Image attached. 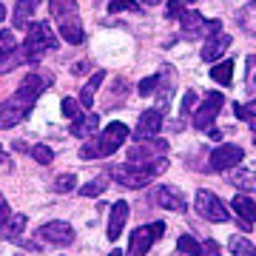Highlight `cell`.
I'll list each match as a JSON object with an SVG mask.
<instances>
[{
	"label": "cell",
	"instance_id": "obj_21",
	"mask_svg": "<svg viewBox=\"0 0 256 256\" xmlns=\"http://www.w3.org/2000/svg\"><path fill=\"white\" fill-rule=\"evenodd\" d=\"M210 80L220 82V86H234V60H222V63L210 66Z\"/></svg>",
	"mask_w": 256,
	"mask_h": 256
},
{
	"label": "cell",
	"instance_id": "obj_6",
	"mask_svg": "<svg viewBox=\"0 0 256 256\" xmlns=\"http://www.w3.org/2000/svg\"><path fill=\"white\" fill-rule=\"evenodd\" d=\"M165 234V222H154V225H140L131 230L128 236V256H146L151 250L156 239Z\"/></svg>",
	"mask_w": 256,
	"mask_h": 256
},
{
	"label": "cell",
	"instance_id": "obj_38",
	"mask_svg": "<svg viewBox=\"0 0 256 256\" xmlns=\"http://www.w3.org/2000/svg\"><path fill=\"white\" fill-rule=\"evenodd\" d=\"M12 216V208H9V202L3 200V194H0V222H6Z\"/></svg>",
	"mask_w": 256,
	"mask_h": 256
},
{
	"label": "cell",
	"instance_id": "obj_39",
	"mask_svg": "<svg viewBox=\"0 0 256 256\" xmlns=\"http://www.w3.org/2000/svg\"><path fill=\"white\" fill-rule=\"evenodd\" d=\"M208 134H210V140H222V131H216V128H210Z\"/></svg>",
	"mask_w": 256,
	"mask_h": 256
},
{
	"label": "cell",
	"instance_id": "obj_33",
	"mask_svg": "<svg viewBox=\"0 0 256 256\" xmlns=\"http://www.w3.org/2000/svg\"><path fill=\"white\" fill-rule=\"evenodd\" d=\"M14 48H18V40H14V28H12V32H3V34H0V57L9 54V52H14Z\"/></svg>",
	"mask_w": 256,
	"mask_h": 256
},
{
	"label": "cell",
	"instance_id": "obj_5",
	"mask_svg": "<svg viewBox=\"0 0 256 256\" xmlns=\"http://www.w3.org/2000/svg\"><path fill=\"white\" fill-rule=\"evenodd\" d=\"M57 40L54 37V32H52V26L48 23H28V34H26V40H23V54H26V63H37L40 60V54L43 52H48V48H57Z\"/></svg>",
	"mask_w": 256,
	"mask_h": 256
},
{
	"label": "cell",
	"instance_id": "obj_17",
	"mask_svg": "<svg viewBox=\"0 0 256 256\" xmlns=\"http://www.w3.org/2000/svg\"><path fill=\"white\" fill-rule=\"evenodd\" d=\"M37 9H40V0H18L14 3V14H12L14 28H28V20L37 14Z\"/></svg>",
	"mask_w": 256,
	"mask_h": 256
},
{
	"label": "cell",
	"instance_id": "obj_7",
	"mask_svg": "<svg viewBox=\"0 0 256 256\" xmlns=\"http://www.w3.org/2000/svg\"><path fill=\"white\" fill-rule=\"evenodd\" d=\"M194 208H196V214H200L202 220H208V222H230V214L228 208L220 202V196L216 194H210V191H196V202H194Z\"/></svg>",
	"mask_w": 256,
	"mask_h": 256
},
{
	"label": "cell",
	"instance_id": "obj_44",
	"mask_svg": "<svg viewBox=\"0 0 256 256\" xmlns=\"http://www.w3.org/2000/svg\"><path fill=\"white\" fill-rule=\"evenodd\" d=\"M0 162H6V154H3V151H0Z\"/></svg>",
	"mask_w": 256,
	"mask_h": 256
},
{
	"label": "cell",
	"instance_id": "obj_29",
	"mask_svg": "<svg viewBox=\"0 0 256 256\" xmlns=\"http://www.w3.org/2000/svg\"><path fill=\"white\" fill-rule=\"evenodd\" d=\"M160 82H162V74H154V77H146V80L137 86L140 97H148V94H154L156 88H160Z\"/></svg>",
	"mask_w": 256,
	"mask_h": 256
},
{
	"label": "cell",
	"instance_id": "obj_16",
	"mask_svg": "<svg viewBox=\"0 0 256 256\" xmlns=\"http://www.w3.org/2000/svg\"><path fill=\"white\" fill-rule=\"evenodd\" d=\"M230 46V37L228 34H210L208 40H205V46H202V60H208V63H214V60H220L225 52H228Z\"/></svg>",
	"mask_w": 256,
	"mask_h": 256
},
{
	"label": "cell",
	"instance_id": "obj_25",
	"mask_svg": "<svg viewBox=\"0 0 256 256\" xmlns=\"http://www.w3.org/2000/svg\"><path fill=\"white\" fill-rule=\"evenodd\" d=\"M20 63H26V54H23V48H14V52H9V54H3L0 57V74H6L12 72V68H18Z\"/></svg>",
	"mask_w": 256,
	"mask_h": 256
},
{
	"label": "cell",
	"instance_id": "obj_31",
	"mask_svg": "<svg viewBox=\"0 0 256 256\" xmlns=\"http://www.w3.org/2000/svg\"><path fill=\"white\" fill-rule=\"evenodd\" d=\"M63 117H68V120H74V117H80V111H82V106H80V100H74V97H63Z\"/></svg>",
	"mask_w": 256,
	"mask_h": 256
},
{
	"label": "cell",
	"instance_id": "obj_32",
	"mask_svg": "<svg viewBox=\"0 0 256 256\" xmlns=\"http://www.w3.org/2000/svg\"><path fill=\"white\" fill-rule=\"evenodd\" d=\"M234 114H236L239 120H254V117H256V100H250V102H236V106H234Z\"/></svg>",
	"mask_w": 256,
	"mask_h": 256
},
{
	"label": "cell",
	"instance_id": "obj_18",
	"mask_svg": "<svg viewBox=\"0 0 256 256\" xmlns=\"http://www.w3.org/2000/svg\"><path fill=\"white\" fill-rule=\"evenodd\" d=\"M97 126H100V117H97L94 111H82L80 117H74L72 134L74 137H88V134H94V128Z\"/></svg>",
	"mask_w": 256,
	"mask_h": 256
},
{
	"label": "cell",
	"instance_id": "obj_3",
	"mask_svg": "<svg viewBox=\"0 0 256 256\" xmlns=\"http://www.w3.org/2000/svg\"><path fill=\"white\" fill-rule=\"evenodd\" d=\"M165 168H168V160L165 156H160V160H154V162H148V165L122 162V165H114L111 168V180L120 182L122 188H146L154 176L162 174Z\"/></svg>",
	"mask_w": 256,
	"mask_h": 256
},
{
	"label": "cell",
	"instance_id": "obj_34",
	"mask_svg": "<svg viewBox=\"0 0 256 256\" xmlns=\"http://www.w3.org/2000/svg\"><path fill=\"white\" fill-rule=\"evenodd\" d=\"M77 185V180H74V174H60L54 180V191H60V194H68Z\"/></svg>",
	"mask_w": 256,
	"mask_h": 256
},
{
	"label": "cell",
	"instance_id": "obj_24",
	"mask_svg": "<svg viewBox=\"0 0 256 256\" xmlns=\"http://www.w3.org/2000/svg\"><path fill=\"white\" fill-rule=\"evenodd\" d=\"M106 188H108V176L100 174V176H94L92 182L80 185V196H100V194L106 191Z\"/></svg>",
	"mask_w": 256,
	"mask_h": 256
},
{
	"label": "cell",
	"instance_id": "obj_13",
	"mask_svg": "<svg viewBox=\"0 0 256 256\" xmlns=\"http://www.w3.org/2000/svg\"><path fill=\"white\" fill-rule=\"evenodd\" d=\"M160 128H162V111H156V108L154 111H142L131 137L137 140V142L140 140H154L156 134H160Z\"/></svg>",
	"mask_w": 256,
	"mask_h": 256
},
{
	"label": "cell",
	"instance_id": "obj_2",
	"mask_svg": "<svg viewBox=\"0 0 256 256\" xmlns=\"http://www.w3.org/2000/svg\"><path fill=\"white\" fill-rule=\"evenodd\" d=\"M48 9H52L54 23L60 26V37L66 43H72V46H80L86 40V32H82L77 0H48Z\"/></svg>",
	"mask_w": 256,
	"mask_h": 256
},
{
	"label": "cell",
	"instance_id": "obj_14",
	"mask_svg": "<svg viewBox=\"0 0 256 256\" xmlns=\"http://www.w3.org/2000/svg\"><path fill=\"white\" fill-rule=\"evenodd\" d=\"M154 205H160V208H165V210H180V214L188 208L185 200L180 196V191L168 188V185H162V188H156L154 191Z\"/></svg>",
	"mask_w": 256,
	"mask_h": 256
},
{
	"label": "cell",
	"instance_id": "obj_30",
	"mask_svg": "<svg viewBox=\"0 0 256 256\" xmlns=\"http://www.w3.org/2000/svg\"><path fill=\"white\" fill-rule=\"evenodd\" d=\"M117 12H140V3L137 0H111L108 14H117Z\"/></svg>",
	"mask_w": 256,
	"mask_h": 256
},
{
	"label": "cell",
	"instance_id": "obj_41",
	"mask_svg": "<svg viewBox=\"0 0 256 256\" xmlns=\"http://www.w3.org/2000/svg\"><path fill=\"white\" fill-rule=\"evenodd\" d=\"M3 20H6V6L0 3V23H3Z\"/></svg>",
	"mask_w": 256,
	"mask_h": 256
},
{
	"label": "cell",
	"instance_id": "obj_27",
	"mask_svg": "<svg viewBox=\"0 0 256 256\" xmlns=\"http://www.w3.org/2000/svg\"><path fill=\"white\" fill-rule=\"evenodd\" d=\"M230 254L234 256H256V245L242 236H230Z\"/></svg>",
	"mask_w": 256,
	"mask_h": 256
},
{
	"label": "cell",
	"instance_id": "obj_28",
	"mask_svg": "<svg viewBox=\"0 0 256 256\" xmlns=\"http://www.w3.org/2000/svg\"><path fill=\"white\" fill-rule=\"evenodd\" d=\"M28 154H32V160L40 162V165H52V162H54V151H52L48 146H32Z\"/></svg>",
	"mask_w": 256,
	"mask_h": 256
},
{
	"label": "cell",
	"instance_id": "obj_8",
	"mask_svg": "<svg viewBox=\"0 0 256 256\" xmlns=\"http://www.w3.org/2000/svg\"><path fill=\"white\" fill-rule=\"evenodd\" d=\"M182 37H188V40H194V37H210V34H220L222 32V23L220 20H205L200 14V12H194V9H185L182 18Z\"/></svg>",
	"mask_w": 256,
	"mask_h": 256
},
{
	"label": "cell",
	"instance_id": "obj_15",
	"mask_svg": "<svg viewBox=\"0 0 256 256\" xmlns=\"http://www.w3.org/2000/svg\"><path fill=\"white\" fill-rule=\"evenodd\" d=\"M128 222V202H114L111 205V216H108V239L111 242H117L120 234H122V228H126Z\"/></svg>",
	"mask_w": 256,
	"mask_h": 256
},
{
	"label": "cell",
	"instance_id": "obj_23",
	"mask_svg": "<svg viewBox=\"0 0 256 256\" xmlns=\"http://www.w3.org/2000/svg\"><path fill=\"white\" fill-rule=\"evenodd\" d=\"M228 180H230V185L239 188L242 194H245V191H256V171H236V174H230Z\"/></svg>",
	"mask_w": 256,
	"mask_h": 256
},
{
	"label": "cell",
	"instance_id": "obj_40",
	"mask_svg": "<svg viewBox=\"0 0 256 256\" xmlns=\"http://www.w3.org/2000/svg\"><path fill=\"white\" fill-rule=\"evenodd\" d=\"M248 122H250V134H254V142H256V117L248 120Z\"/></svg>",
	"mask_w": 256,
	"mask_h": 256
},
{
	"label": "cell",
	"instance_id": "obj_43",
	"mask_svg": "<svg viewBox=\"0 0 256 256\" xmlns=\"http://www.w3.org/2000/svg\"><path fill=\"white\" fill-rule=\"evenodd\" d=\"M108 256H122V250H111V254Z\"/></svg>",
	"mask_w": 256,
	"mask_h": 256
},
{
	"label": "cell",
	"instance_id": "obj_1",
	"mask_svg": "<svg viewBox=\"0 0 256 256\" xmlns=\"http://www.w3.org/2000/svg\"><path fill=\"white\" fill-rule=\"evenodd\" d=\"M48 82H52V74H43V72L28 74L26 80L20 82L18 92L12 94L9 100L0 102V128H14L23 117H28L32 106L48 88Z\"/></svg>",
	"mask_w": 256,
	"mask_h": 256
},
{
	"label": "cell",
	"instance_id": "obj_9",
	"mask_svg": "<svg viewBox=\"0 0 256 256\" xmlns=\"http://www.w3.org/2000/svg\"><path fill=\"white\" fill-rule=\"evenodd\" d=\"M222 106H225V97H222L220 92H208L205 94V100H202V106L196 108V114H194V128L210 131V128H214V120L220 117Z\"/></svg>",
	"mask_w": 256,
	"mask_h": 256
},
{
	"label": "cell",
	"instance_id": "obj_35",
	"mask_svg": "<svg viewBox=\"0 0 256 256\" xmlns=\"http://www.w3.org/2000/svg\"><path fill=\"white\" fill-rule=\"evenodd\" d=\"M200 256H222V250H220V242H216V239H205V242H202V250H200Z\"/></svg>",
	"mask_w": 256,
	"mask_h": 256
},
{
	"label": "cell",
	"instance_id": "obj_22",
	"mask_svg": "<svg viewBox=\"0 0 256 256\" xmlns=\"http://www.w3.org/2000/svg\"><path fill=\"white\" fill-rule=\"evenodd\" d=\"M234 210L239 214V220H245V222H250L254 225V220H256V205H254V200L250 196H245V194H239V196H234Z\"/></svg>",
	"mask_w": 256,
	"mask_h": 256
},
{
	"label": "cell",
	"instance_id": "obj_42",
	"mask_svg": "<svg viewBox=\"0 0 256 256\" xmlns=\"http://www.w3.org/2000/svg\"><path fill=\"white\" fill-rule=\"evenodd\" d=\"M142 3H146V6H156V3H160V0H142Z\"/></svg>",
	"mask_w": 256,
	"mask_h": 256
},
{
	"label": "cell",
	"instance_id": "obj_20",
	"mask_svg": "<svg viewBox=\"0 0 256 256\" xmlns=\"http://www.w3.org/2000/svg\"><path fill=\"white\" fill-rule=\"evenodd\" d=\"M23 228H26V216L23 214H14L6 222H0V239H18L23 234Z\"/></svg>",
	"mask_w": 256,
	"mask_h": 256
},
{
	"label": "cell",
	"instance_id": "obj_19",
	"mask_svg": "<svg viewBox=\"0 0 256 256\" xmlns=\"http://www.w3.org/2000/svg\"><path fill=\"white\" fill-rule=\"evenodd\" d=\"M102 80H106V72H94V74H92V80L82 86V94H80V106H82V111L92 108L94 94H97V88H100V82H102Z\"/></svg>",
	"mask_w": 256,
	"mask_h": 256
},
{
	"label": "cell",
	"instance_id": "obj_4",
	"mask_svg": "<svg viewBox=\"0 0 256 256\" xmlns=\"http://www.w3.org/2000/svg\"><path fill=\"white\" fill-rule=\"evenodd\" d=\"M128 140V126L126 122H111L106 126L100 137L88 140L80 148V160H97V156H111L114 151H120V146Z\"/></svg>",
	"mask_w": 256,
	"mask_h": 256
},
{
	"label": "cell",
	"instance_id": "obj_10",
	"mask_svg": "<svg viewBox=\"0 0 256 256\" xmlns=\"http://www.w3.org/2000/svg\"><path fill=\"white\" fill-rule=\"evenodd\" d=\"M165 151H168L165 140H140L137 146L128 151V162L148 165V162H154V160H160V156H165Z\"/></svg>",
	"mask_w": 256,
	"mask_h": 256
},
{
	"label": "cell",
	"instance_id": "obj_36",
	"mask_svg": "<svg viewBox=\"0 0 256 256\" xmlns=\"http://www.w3.org/2000/svg\"><path fill=\"white\" fill-rule=\"evenodd\" d=\"M182 14H185L182 0H168V18H171V20H180Z\"/></svg>",
	"mask_w": 256,
	"mask_h": 256
},
{
	"label": "cell",
	"instance_id": "obj_37",
	"mask_svg": "<svg viewBox=\"0 0 256 256\" xmlns=\"http://www.w3.org/2000/svg\"><path fill=\"white\" fill-rule=\"evenodd\" d=\"M194 102H196V94L188 92V94L182 97V114H191V111H194Z\"/></svg>",
	"mask_w": 256,
	"mask_h": 256
},
{
	"label": "cell",
	"instance_id": "obj_26",
	"mask_svg": "<svg viewBox=\"0 0 256 256\" xmlns=\"http://www.w3.org/2000/svg\"><path fill=\"white\" fill-rule=\"evenodd\" d=\"M176 250H180V254H188V256H200L202 242H196L191 234H182V236L176 239Z\"/></svg>",
	"mask_w": 256,
	"mask_h": 256
},
{
	"label": "cell",
	"instance_id": "obj_12",
	"mask_svg": "<svg viewBox=\"0 0 256 256\" xmlns=\"http://www.w3.org/2000/svg\"><path fill=\"white\" fill-rule=\"evenodd\" d=\"M37 236L43 242H52V245H72L74 242V228L63 220H54V222H46L43 228L37 230Z\"/></svg>",
	"mask_w": 256,
	"mask_h": 256
},
{
	"label": "cell",
	"instance_id": "obj_11",
	"mask_svg": "<svg viewBox=\"0 0 256 256\" xmlns=\"http://www.w3.org/2000/svg\"><path fill=\"white\" fill-rule=\"evenodd\" d=\"M245 160V151L234 142H225L220 146L216 151H210V168L214 171H230V168H236L239 162Z\"/></svg>",
	"mask_w": 256,
	"mask_h": 256
}]
</instances>
